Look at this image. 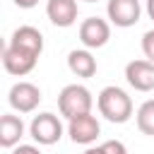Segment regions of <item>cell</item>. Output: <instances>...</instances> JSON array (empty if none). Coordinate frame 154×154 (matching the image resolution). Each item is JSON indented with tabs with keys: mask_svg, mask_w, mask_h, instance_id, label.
I'll list each match as a JSON object with an SVG mask.
<instances>
[{
	"mask_svg": "<svg viewBox=\"0 0 154 154\" xmlns=\"http://www.w3.org/2000/svg\"><path fill=\"white\" fill-rule=\"evenodd\" d=\"M96 106H99V113L108 120V123H128L132 118V99L128 96L125 89L116 87V84H108L99 91L96 96Z\"/></svg>",
	"mask_w": 154,
	"mask_h": 154,
	"instance_id": "6da1fadb",
	"label": "cell"
},
{
	"mask_svg": "<svg viewBox=\"0 0 154 154\" xmlns=\"http://www.w3.org/2000/svg\"><path fill=\"white\" fill-rule=\"evenodd\" d=\"M94 96L84 84H65L63 91L58 94V111L63 118H75L82 113H91Z\"/></svg>",
	"mask_w": 154,
	"mask_h": 154,
	"instance_id": "7a4b0ae2",
	"label": "cell"
},
{
	"mask_svg": "<svg viewBox=\"0 0 154 154\" xmlns=\"http://www.w3.org/2000/svg\"><path fill=\"white\" fill-rule=\"evenodd\" d=\"M29 135L34 137V142L43 144V147H51L55 144L60 137H63V123L55 113L46 111V113H38L31 118L29 123Z\"/></svg>",
	"mask_w": 154,
	"mask_h": 154,
	"instance_id": "3957f363",
	"label": "cell"
},
{
	"mask_svg": "<svg viewBox=\"0 0 154 154\" xmlns=\"http://www.w3.org/2000/svg\"><path fill=\"white\" fill-rule=\"evenodd\" d=\"M36 63H38V55L26 51V48H19V46H12V43H7L2 48V67L14 77L29 75L36 67Z\"/></svg>",
	"mask_w": 154,
	"mask_h": 154,
	"instance_id": "277c9868",
	"label": "cell"
},
{
	"mask_svg": "<svg viewBox=\"0 0 154 154\" xmlns=\"http://www.w3.org/2000/svg\"><path fill=\"white\" fill-rule=\"evenodd\" d=\"M41 89L34 84V82H17L10 87V94H7V101L10 106L17 111V113H31L36 111V106L41 103Z\"/></svg>",
	"mask_w": 154,
	"mask_h": 154,
	"instance_id": "5b68a950",
	"label": "cell"
},
{
	"mask_svg": "<svg viewBox=\"0 0 154 154\" xmlns=\"http://www.w3.org/2000/svg\"><path fill=\"white\" fill-rule=\"evenodd\" d=\"M67 135L75 144H94L96 137L101 135V125L96 120V116L91 113H82L67 120Z\"/></svg>",
	"mask_w": 154,
	"mask_h": 154,
	"instance_id": "8992f818",
	"label": "cell"
},
{
	"mask_svg": "<svg viewBox=\"0 0 154 154\" xmlns=\"http://www.w3.org/2000/svg\"><path fill=\"white\" fill-rule=\"evenodd\" d=\"M106 14H108L111 24H116L120 29H128V26H135L140 22L142 5H140V0H108Z\"/></svg>",
	"mask_w": 154,
	"mask_h": 154,
	"instance_id": "52a82bcc",
	"label": "cell"
},
{
	"mask_svg": "<svg viewBox=\"0 0 154 154\" xmlns=\"http://www.w3.org/2000/svg\"><path fill=\"white\" fill-rule=\"evenodd\" d=\"M111 38V24L101 17H87L79 24V41L84 48H103Z\"/></svg>",
	"mask_w": 154,
	"mask_h": 154,
	"instance_id": "ba28073f",
	"label": "cell"
},
{
	"mask_svg": "<svg viewBox=\"0 0 154 154\" xmlns=\"http://www.w3.org/2000/svg\"><path fill=\"white\" fill-rule=\"evenodd\" d=\"M125 79L135 91H152L154 89V63L147 58L130 60L125 65Z\"/></svg>",
	"mask_w": 154,
	"mask_h": 154,
	"instance_id": "9c48e42d",
	"label": "cell"
},
{
	"mask_svg": "<svg viewBox=\"0 0 154 154\" xmlns=\"http://www.w3.org/2000/svg\"><path fill=\"white\" fill-rule=\"evenodd\" d=\"M46 14L55 26L67 29L77 22L79 7H77V0H48L46 2Z\"/></svg>",
	"mask_w": 154,
	"mask_h": 154,
	"instance_id": "30bf717a",
	"label": "cell"
},
{
	"mask_svg": "<svg viewBox=\"0 0 154 154\" xmlns=\"http://www.w3.org/2000/svg\"><path fill=\"white\" fill-rule=\"evenodd\" d=\"M67 67L75 77H82V79H89L96 75V58L91 55L89 48H75L67 53Z\"/></svg>",
	"mask_w": 154,
	"mask_h": 154,
	"instance_id": "8fae6325",
	"label": "cell"
},
{
	"mask_svg": "<svg viewBox=\"0 0 154 154\" xmlns=\"http://www.w3.org/2000/svg\"><path fill=\"white\" fill-rule=\"evenodd\" d=\"M7 43L19 46V48H26V51H31V53H36V55L43 53V34H41L36 26H31V24L17 26V29L12 31V36H10Z\"/></svg>",
	"mask_w": 154,
	"mask_h": 154,
	"instance_id": "7c38bea8",
	"label": "cell"
},
{
	"mask_svg": "<svg viewBox=\"0 0 154 154\" xmlns=\"http://www.w3.org/2000/svg\"><path fill=\"white\" fill-rule=\"evenodd\" d=\"M24 137V120L19 116L5 113L0 118V144L5 149H12L19 144V140Z\"/></svg>",
	"mask_w": 154,
	"mask_h": 154,
	"instance_id": "4fadbf2b",
	"label": "cell"
},
{
	"mask_svg": "<svg viewBox=\"0 0 154 154\" xmlns=\"http://www.w3.org/2000/svg\"><path fill=\"white\" fill-rule=\"evenodd\" d=\"M135 120H137V130H140L142 135L154 137V99H147V101L137 108Z\"/></svg>",
	"mask_w": 154,
	"mask_h": 154,
	"instance_id": "5bb4252c",
	"label": "cell"
},
{
	"mask_svg": "<svg viewBox=\"0 0 154 154\" xmlns=\"http://www.w3.org/2000/svg\"><path fill=\"white\" fill-rule=\"evenodd\" d=\"M84 154H128V149L120 140H106L99 147H87Z\"/></svg>",
	"mask_w": 154,
	"mask_h": 154,
	"instance_id": "9a60e30c",
	"label": "cell"
},
{
	"mask_svg": "<svg viewBox=\"0 0 154 154\" xmlns=\"http://www.w3.org/2000/svg\"><path fill=\"white\" fill-rule=\"evenodd\" d=\"M142 53H144L147 60L154 63V29L144 31V36H142Z\"/></svg>",
	"mask_w": 154,
	"mask_h": 154,
	"instance_id": "2e32d148",
	"label": "cell"
},
{
	"mask_svg": "<svg viewBox=\"0 0 154 154\" xmlns=\"http://www.w3.org/2000/svg\"><path fill=\"white\" fill-rule=\"evenodd\" d=\"M12 154H41V149L34 144H17L12 147Z\"/></svg>",
	"mask_w": 154,
	"mask_h": 154,
	"instance_id": "e0dca14e",
	"label": "cell"
},
{
	"mask_svg": "<svg viewBox=\"0 0 154 154\" xmlns=\"http://www.w3.org/2000/svg\"><path fill=\"white\" fill-rule=\"evenodd\" d=\"M17 7H22V10H31V7H36L38 5V0H12Z\"/></svg>",
	"mask_w": 154,
	"mask_h": 154,
	"instance_id": "ac0fdd59",
	"label": "cell"
},
{
	"mask_svg": "<svg viewBox=\"0 0 154 154\" xmlns=\"http://www.w3.org/2000/svg\"><path fill=\"white\" fill-rule=\"evenodd\" d=\"M147 14H149V19L154 22V0H147Z\"/></svg>",
	"mask_w": 154,
	"mask_h": 154,
	"instance_id": "d6986e66",
	"label": "cell"
},
{
	"mask_svg": "<svg viewBox=\"0 0 154 154\" xmlns=\"http://www.w3.org/2000/svg\"><path fill=\"white\" fill-rule=\"evenodd\" d=\"M84 2H99V0H84Z\"/></svg>",
	"mask_w": 154,
	"mask_h": 154,
	"instance_id": "ffe728a7",
	"label": "cell"
}]
</instances>
